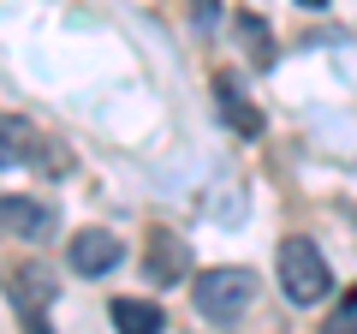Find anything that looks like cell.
Wrapping results in <instances>:
<instances>
[{"instance_id":"cell-9","label":"cell","mask_w":357,"mask_h":334,"mask_svg":"<svg viewBox=\"0 0 357 334\" xmlns=\"http://www.w3.org/2000/svg\"><path fill=\"white\" fill-rule=\"evenodd\" d=\"M215 90H220V114H227L232 126H244V131H262V114H256V108L244 102L238 90H232V78H227V72L215 78Z\"/></svg>"},{"instance_id":"cell-2","label":"cell","mask_w":357,"mask_h":334,"mask_svg":"<svg viewBox=\"0 0 357 334\" xmlns=\"http://www.w3.org/2000/svg\"><path fill=\"white\" fill-rule=\"evenodd\" d=\"M250 275L244 269H203L197 275V286H191V298H197V310L203 317H215V322H232L244 305H250Z\"/></svg>"},{"instance_id":"cell-7","label":"cell","mask_w":357,"mask_h":334,"mask_svg":"<svg viewBox=\"0 0 357 334\" xmlns=\"http://www.w3.org/2000/svg\"><path fill=\"white\" fill-rule=\"evenodd\" d=\"M54 227V209L24 203V197H0V233H18V239H42Z\"/></svg>"},{"instance_id":"cell-8","label":"cell","mask_w":357,"mask_h":334,"mask_svg":"<svg viewBox=\"0 0 357 334\" xmlns=\"http://www.w3.org/2000/svg\"><path fill=\"white\" fill-rule=\"evenodd\" d=\"M114 328H119V334H161V328H167V317H161V305L119 298V305H114Z\"/></svg>"},{"instance_id":"cell-12","label":"cell","mask_w":357,"mask_h":334,"mask_svg":"<svg viewBox=\"0 0 357 334\" xmlns=\"http://www.w3.org/2000/svg\"><path fill=\"white\" fill-rule=\"evenodd\" d=\"M321 334H357V322H351V317H333V322H328Z\"/></svg>"},{"instance_id":"cell-11","label":"cell","mask_w":357,"mask_h":334,"mask_svg":"<svg viewBox=\"0 0 357 334\" xmlns=\"http://www.w3.org/2000/svg\"><path fill=\"white\" fill-rule=\"evenodd\" d=\"M191 13H197V24L208 30V24H215V18H220V6H215V0H191Z\"/></svg>"},{"instance_id":"cell-6","label":"cell","mask_w":357,"mask_h":334,"mask_svg":"<svg viewBox=\"0 0 357 334\" xmlns=\"http://www.w3.org/2000/svg\"><path fill=\"white\" fill-rule=\"evenodd\" d=\"M13 305L24 310V322H42V305H54V275L42 263H18L13 269Z\"/></svg>"},{"instance_id":"cell-13","label":"cell","mask_w":357,"mask_h":334,"mask_svg":"<svg viewBox=\"0 0 357 334\" xmlns=\"http://www.w3.org/2000/svg\"><path fill=\"white\" fill-rule=\"evenodd\" d=\"M298 6H310V13H316V6H328V0H298Z\"/></svg>"},{"instance_id":"cell-1","label":"cell","mask_w":357,"mask_h":334,"mask_svg":"<svg viewBox=\"0 0 357 334\" xmlns=\"http://www.w3.org/2000/svg\"><path fill=\"white\" fill-rule=\"evenodd\" d=\"M274 269H280V286H286L292 305H321L328 286H333V275H328V263H321L316 239H286L280 257H274Z\"/></svg>"},{"instance_id":"cell-3","label":"cell","mask_w":357,"mask_h":334,"mask_svg":"<svg viewBox=\"0 0 357 334\" xmlns=\"http://www.w3.org/2000/svg\"><path fill=\"white\" fill-rule=\"evenodd\" d=\"M0 167H66V155L48 150V138L30 119L0 114Z\"/></svg>"},{"instance_id":"cell-14","label":"cell","mask_w":357,"mask_h":334,"mask_svg":"<svg viewBox=\"0 0 357 334\" xmlns=\"http://www.w3.org/2000/svg\"><path fill=\"white\" fill-rule=\"evenodd\" d=\"M30 334H42V322H30Z\"/></svg>"},{"instance_id":"cell-5","label":"cell","mask_w":357,"mask_h":334,"mask_svg":"<svg viewBox=\"0 0 357 334\" xmlns=\"http://www.w3.org/2000/svg\"><path fill=\"white\" fill-rule=\"evenodd\" d=\"M119 257H126V245H119L114 233H102V227H84L72 239V269L77 275H107Z\"/></svg>"},{"instance_id":"cell-10","label":"cell","mask_w":357,"mask_h":334,"mask_svg":"<svg viewBox=\"0 0 357 334\" xmlns=\"http://www.w3.org/2000/svg\"><path fill=\"white\" fill-rule=\"evenodd\" d=\"M238 24H244V36H250V60H256V66H268V60H274V42H268L262 18H250V13H244Z\"/></svg>"},{"instance_id":"cell-4","label":"cell","mask_w":357,"mask_h":334,"mask_svg":"<svg viewBox=\"0 0 357 334\" xmlns=\"http://www.w3.org/2000/svg\"><path fill=\"white\" fill-rule=\"evenodd\" d=\"M143 257H149V281H155V286H178L185 275H191V257H185V245H178L167 227H155L149 239H143Z\"/></svg>"}]
</instances>
